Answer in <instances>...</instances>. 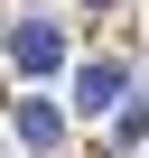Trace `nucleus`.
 <instances>
[{"label":"nucleus","instance_id":"nucleus-2","mask_svg":"<svg viewBox=\"0 0 149 158\" xmlns=\"http://www.w3.org/2000/svg\"><path fill=\"white\" fill-rule=\"evenodd\" d=\"M10 56H19L28 74H47V65H56V28H19V37H10Z\"/></svg>","mask_w":149,"mask_h":158},{"label":"nucleus","instance_id":"nucleus-1","mask_svg":"<svg viewBox=\"0 0 149 158\" xmlns=\"http://www.w3.org/2000/svg\"><path fill=\"white\" fill-rule=\"evenodd\" d=\"M121 93V65H84V74H74V102H84V112H103Z\"/></svg>","mask_w":149,"mask_h":158}]
</instances>
